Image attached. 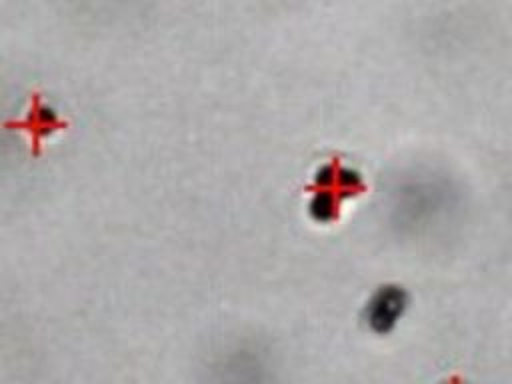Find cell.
Returning <instances> with one entry per match:
<instances>
[{
	"label": "cell",
	"instance_id": "cell-1",
	"mask_svg": "<svg viewBox=\"0 0 512 384\" xmlns=\"http://www.w3.org/2000/svg\"><path fill=\"white\" fill-rule=\"evenodd\" d=\"M410 308V294L396 282L380 284L362 306V322L368 332L386 336L398 328Z\"/></svg>",
	"mask_w": 512,
	"mask_h": 384
},
{
	"label": "cell",
	"instance_id": "cell-2",
	"mask_svg": "<svg viewBox=\"0 0 512 384\" xmlns=\"http://www.w3.org/2000/svg\"><path fill=\"white\" fill-rule=\"evenodd\" d=\"M252 352L254 350H234L232 356H220L214 366L218 378L232 376L230 384H266L270 376L268 364Z\"/></svg>",
	"mask_w": 512,
	"mask_h": 384
},
{
	"label": "cell",
	"instance_id": "cell-3",
	"mask_svg": "<svg viewBox=\"0 0 512 384\" xmlns=\"http://www.w3.org/2000/svg\"><path fill=\"white\" fill-rule=\"evenodd\" d=\"M314 186L334 190L344 198V196L358 194L364 188V180H362V174L352 166L326 162L316 170Z\"/></svg>",
	"mask_w": 512,
	"mask_h": 384
},
{
	"label": "cell",
	"instance_id": "cell-4",
	"mask_svg": "<svg viewBox=\"0 0 512 384\" xmlns=\"http://www.w3.org/2000/svg\"><path fill=\"white\" fill-rule=\"evenodd\" d=\"M340 194H336L334 190H328V188H314L310 198H308V204H306V210H308V216L310 220H314L316 224H328L332 222L334 218H338V206H340Z\"/></svg>",
	"mask_w": 512,
	"mask_h": 384
},
{
	"label": "cell",
	"instance_id": "cell-5",
	"mask_svg": "<svg viewBox=\"0 0 512 384\" xmlns=\"http://www.w3.org/2000/svg\"><path fill=\"white\" fill-rule=\"evenodd\" d=\"M444 384H464V380H462L460 376H452V378H448Z\"/></svg>",
	"mask_w": 512,
	"mask_h": 384
}]
</instances>
